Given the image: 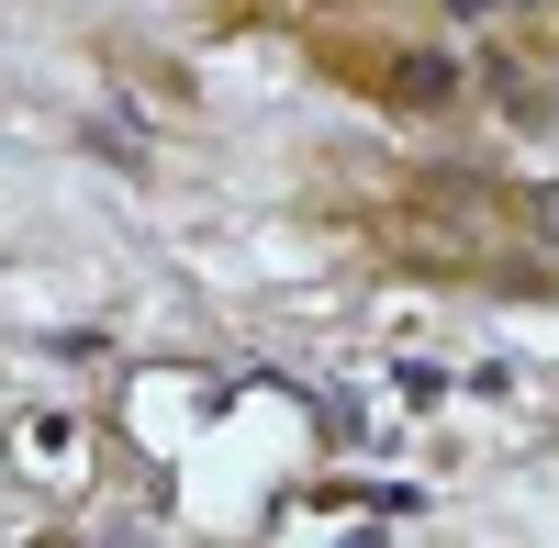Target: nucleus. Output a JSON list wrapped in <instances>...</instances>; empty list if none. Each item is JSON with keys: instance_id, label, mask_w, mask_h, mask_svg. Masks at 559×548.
<instances>
[{"instance_id": "obj_2", "label": "nucleus", "mask_w": 559, "mask_h": 548, "mask_svg": "<svg viewBox=\"0 0 559 548\" xmlns=\"http://www.w3.org/2000/svg\"><path fill=\"white\" fill-rule=\"evenodd\" d=\"M459 23H492V12H537V0H448Z\"/></svg>"}, {"instance_id": "obj_1", "label": "nucleus", "mask_w": 559, "mask_h": 548, "mask_svg": "<svg viewBox=\"0 0 559 548\" xmlns=\"http://www.w3.org/2000/svg\"><path fill=\"white\" fill-rule=\"evenodd\" d=\"M403 102H459V57H403Z\"/></svg>"}, {"instance_id": "obj_3", "label": "nucleus", "mask_w": 559, "mask_h": 548, "mask_svg": "<svg viewBox=\"0 0 559 548\" xmlns=\"http://www.w3.org/2000/svg\"><path fill=\"white\" fill-rule=\"evenodd\" d=\"M537 236H559V191H548V202H537Z\"/></svg>"}]
</instances>
